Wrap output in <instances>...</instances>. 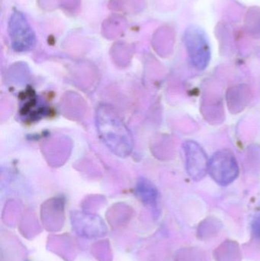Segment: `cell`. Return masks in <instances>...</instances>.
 <instances>
[{"label":"cell","mask_w":260,"mask_h":261,"mask_svg":"<svg viewBox=\"0 0 260 261\" xmlns=\"http://www.w3.org/2000/svg\"><path fill=\"white\" fill-rule=\"evenodd\" d=\"M96 126L102 141L116 155L128 156L132 150L133 141L128 127L111 107H99L96 113Z\"/></svg>","instance_id":"6da1fadb"},{"label":"cell","mask_w":260,"mask_h":261,"mask_svg":"<svg viewBox=\"0 0 260 261\" xmlns=\"http://www.w3.org/2000/svg\"><path fill=\"white\" fill-rule=\"evenodd\" d=\"M183 38L191 64L198 70L207 68L210 63L211 47L206 32L198 26H189Z\"/></svg>","instance_id":"7a4b0ae2"},{"label":"cell","mask_w":260,"mask_h":261,"mask_svg":"<svg viewBox=\"0 0 260 261\" xmlns=\"http://www.w3.org/2000/svg\"><path fill=\"white\" fill-rule=\"evenodd\" d=\"M8 33L12 49L17 52L32 50L36 45V36L25 15L14 10L8 21Z\"/></svg>","instance_id":"3957f363"},{"label":"cell","mask_w":260,"mask_h":261,"mask_svg":"<svg viewBox=\"0 0 260 261\" xmlns=\"http://www.w3.org/2000/svg\"><path fill=\"white\" fill-rule=\"evenodd\" d=\"M209 172L212 179L222 187L232 184L239 175L235 154L227 149L218 150L209 161Z\"/></svg>","instance_id":"277c9868"},{"label":"cell","mask_w":260,"mask_h":261,"mask_svg":"<svg viewBox=\"0 0 260 261\" xmlns=\"http://www.w3.org/2000/svg\"><path fill=\"white\" fill-rule=\"evenodd\" d=\"M184 151L188 174L194 180H201L209 171V161L206 152L194 141L185 142Z\"/></svg>","instance_id":"5b68a950"},{"label":"cell","mask_w":260,"mask_h":261,"mask_svg":"<svg viewBox=\"0 0 260 261\" xmlns=\"http://www.w3.org/2000/svg\"><path fill=\"white\" fill-rule=\"evenodd\" d=\"M252 93L247 85L235 86L227 90V102L232 113H239L251 100Z\"/></svg>","instance_id":"8992f818"},{"label":"cell","mask_w":260,"mask_h":261,"mask_svg":"<svg viewBox=\"0 0 260 261\" xmlns=\"http://www.w3.org/2000/svg\"><path fill=\"white\" fill-rule=\"evenodd\" d=\"M138 194L140 199L146 204H154L157 201V191L151 184L143 182V187L139 186Z\"/></svg>","instance_id":"52a82bcc"},{"label":"cell","mask_w":260,"mask_h":261,"mask_svg":"<svg viewBox=\"0 0 260 261\" xmlns=\"http://www.w3.org/2000/svg\"><path fill=\"white\" fill-rule=\"evenodd\" d=\"M252 232L256 239H260V213L255 216L252 222Z\"/></svg>","instance_id":"ba28073f"}]
</instances>
